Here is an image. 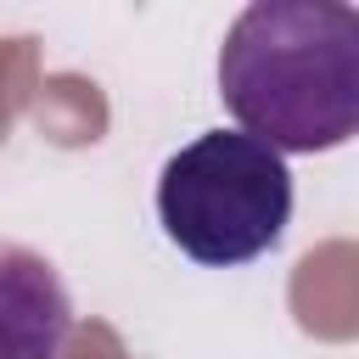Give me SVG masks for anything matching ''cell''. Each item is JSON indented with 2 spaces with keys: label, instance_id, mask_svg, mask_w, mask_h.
Here are the masks:
<instances>
[{
  "label": "cell",
  "instance_id": "obj_1",
  "mask_svg": "<svg viewBox=\"0 0 359 359\" xmlns=\"http://www.w3.org/2000/svg\"><path fill=\"white\" fill-rule=\"evenodd\" d=\"M219 95L269 151H331L359 129V11L252 0L219 45Z\"/></svg>",
  "mask_w": 359,
  "mask_h": 359
},
{
  "label": "cell",
  "instance_id": "obj_2",
  "mask_svg": "<svg viewBox=\"0 0 359 359\" xmlns=\"http://www.w3.org/2000/svg\"><path fill=\"white\" fill-rule=\"evenodd\" d=\"M157 219L168 241L213 269L269 252L292 219V168L241 129H202L157 174Z\"/></svg>",
  "mask_w": 359,
  "mask_h": 359
},
{
  "label": "cell",
  "instance_id": "obj_3",
  "mask_svg": "<svg viewBox=\"0 0 359 359\" xmlns=\"http://www.w3.org/2000/svg\"><path fill=\"white\" fill-rule=\"evenodd\" d=\"M73 337V297L50 258L0 241V359H62Z\"/></svg>",
  "mask_w": 359,
  "mask_h": 359
}]
</instances>
